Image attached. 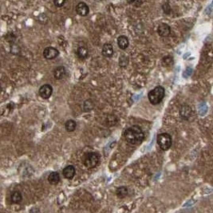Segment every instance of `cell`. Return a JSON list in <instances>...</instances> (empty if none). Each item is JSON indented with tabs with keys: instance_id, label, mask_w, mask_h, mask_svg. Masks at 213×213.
<instances>
[{
	"instance_id": "cell-15",
	"label": "cell",
	"mask_w": 213,
	"mask_h": 213,
	"mask_svg": "<svg viewBox=\"0 0 213 213\" xmlns=\"http://www.w3.org/2000/svg\"><path fill=\"white\" fill-rule=\"evenodd\" d=\"M89 51L88 49L85 46H80L77 50V55L80 59H85L88 57Z\"/></svg>"
},
{
	"instance_id": "cell-22",
	"label": "cell",
	"mask_w": 213,
	"mask_h": 213,
	"mask_svg": "<svg viewBox=\"0 0 213 213\" xmlns=\"http://www.w3.org/2000/svg\"><path fill=\"white\" fill-rule=\"evenodd\" d=\"M53 2H54V4H55L56 7H62L65 3H66V1H54Z\"/></svg>"
},
{
	"instance_id": "cell-18",
	"label": "cell",
	"mask_w": 213,
	"mask_h": 213,
	"mask_svg": "<svg viewBox=\"0 0 213 213\" xmlns=\"http://www.w3.org/2000/svg\"><path fill=\"white\" fill-rule=\"evenodd\" d=\"M22 200V194L18 191H15L12 193L11 195V200L12 202L15 203V204H18V203H20Z\"/></svg>"
},
{
	"instance_id": "cell-7",
	"label": "cell",
	"mask_w": 213,
	"mask_h": 213,
	"mask_svg": "<svg viewBox=\"0 0 213 213\" xmlns=\"http://www.w3.org/2000/svg\"><path fill=\"white\" fill-rule=\"evenodd\" d=\"M89 11H90V9L85 2H79L76 6V12L77 13V15H81V16H86L89 14Z\"/></svg>"
},
{
	"instance_id": "cell-9",
	"label": "cell",
	"mask_w": 213,
	"mask_h": 213,
	"mask_svg": "<svg viewBox=\"0 0 213 213\" xmlns=\"http://www.w3.org/2000/svg\"><path fill=\"white\" fill-rule=\"evenodd\" d=\"M75 173H76V170H75V168L73 165L66 166L63 169V171H62V173H63V176H64L65 178L69 180H71L74 178Z\"/></svg>"
},
{
	"instance_id": "cell-14",
	"label": "cell",
	"mask_w": 213,
	"mask_h": 213,
	"mask_svg": "<svg viewBox=\"0 0 213 213\" xmlns=\"http://www.w3.org/2000/svg\"><path fill=\"white\" fill-rule=\"evenodd\" d=\"M48 181H49L50 184H53V185L58 184L60 181L59 174L58 173H56V172L51 173L48 177Z\"/></svg>"
},
{
	"instance_id": "cell-1",
	"label": "cell",
	"mask_w": 213,
	"mask_h": 213,
	"mask_svg": "<svg viewBox=\"0 0 213 213\" xmlns=\"http://www.w3.org/2000/svg\"><path fill=\"white\" fill-rule=\"evenodd\" d=\"M125 138L129 145H139L144 139L143 131L139 126L133 125L127 129L125 132Z\"/></svg>"
},
{
	"instance_id": "cell-8",
	"label": "cell",
	"mask_w": 213,
	"mask_h": 213,
	"mask_svg": "<svg viewBox=\"0 0 213 213\" xmlns=\"http://www.w3.org/2000/svg\"><path fill=\"white\" fill-rule=\"evenodd\" d=\"M171 28L166 23H160L157 28V33L160 37H167L170 34Z\"/></svg>"
},
{
	"instance_id": "cell-3",
	"label": "cell",
	"mask_w": 213,
	"mask_h": 213,
	"mask_svg": "<svg viewBox=\"0 0 213 213\" xmlns=\"http://www.w3.org/2000/svg\"><path fill=\"white\" fill-rule=\"evenodd\" d=\"M172 136L168 133L164 132L160 133L157 136V144L159 145L160 149L164 151H167L170 149L172 146Z\"/></svg>"
},
{
	"instance_id": "cell-23",
	"label": "cell",
	"mask_w": 213,
	"mask_h": 213,
	"mask_svg": "<svg viewBox=\"0 0 213 213\" xmlns=\"http://www.w3.org/2000/svg\"><path fill=\"white\" fill-rule=\"evenodd\" d=\"M30 213H40V211H39V208H32L31 210H30Z\"/></svg>"
},
{
	"instance_id": "cell-13",
	"label": "cell",
	"mask_w": 213,
	"mask_h": 213,
	"mask_svg": "<svg viewBox=\"0 0 213 213\" xmlns=\"http://www.w3.org/2000/svg\"><path fill=\"white\" fill-rule=\"evenodd\" d=\"M180 116L184 119L187 120L192 114V109L188 105H183L180 108Z\"/></svg>"
},
{
	"instance_id": "cell-16",
	"label": "cell",
	"mask_w": 213,
	"mask_h": 213,
	"mask_svg": "<svg viewBox=\"0 0 213 213\" xmlns=\"http://www.w3.org/2000/svg\"><path fill=\"white\" fill-rule=\"evenodd\" d=\"M116 194L118 198L122 199L125 198L127 195H128V188L126 187H124V186H122V187H119L116 190Z\"/></svg>"
},
{
	"instance_id": "cell-21",
	"label": "cell",
	"mask_w": 213,
	"mask_h": 213,
	"mask_svg": "<svg viewBox=\"0 0 213 213\" xmlns=\"http://www.w3.org/2000/svg\"><path fill=\"white\" fill-rule=\"evenodd\" d=\"M163 10H164V12L165 14H169L170 13V6L168 5V3H164V5H163Z\"/></svg>"
},
{
	"instance_id": "cell-19",
	"label": "cell",
	"mask_w": 213,
	"mask_h": 213,
	"mask_svg": "<svg viewBox=\"0 0 213 213\" xmlns=\"http://www.w3.org/2000/svg\"><path fill=\"white\" fill-rule=\"evenodd\" d=\"M94 108V103L91 100H87L85 101V103H84V109L85 111H90L93 109Z\"/></svg>"
},
{
	"instance_id": "cell-12",
	"label": "cell",
	"mask_w": 213,
	"mask_h": 213,
	"mask_svg": "<svg viewBox=\"0 0 213 213\" xmlns=\"http://www.w3.org/2000/svg\"><path fill=\"white\" fill-rule=\"evenodd\" d=\"M113 54V47L111 44H105L102 47V55L105 58H110Z\"/></svg>"
},
{
	"instance_id": "cell-17",
	"label": "cell",
	"mask_w": 213,
	"mask_h": 213,
	"mask_svg": "<svg viewBox=\"0 0 213 213\" xmlns=\"http://www.w3.org/2000/svg\"><path fill=\"white\" fill-rule=\"evenodd\" d=\"M76 126H77V124L76 122L74 121V120H69L66 122V123L65 124V127H66V129L68 131V132H73L74 131L75 129H76Z\"/></svg>"
},
{
	"instance_id": "cell-20",
	"label": "cell",
	"mask_w": 213,
	"mask_h": 213,
	"mask_svg": "<svg viewBox=\"0 0 213 213\" xmlns=\"http://www.w3.org/2000/svg\"><path fill=\"white\" fill-rule=\"evenodd\" d=\"M173 59V58L172 57H170V56H166V57H164V58H163V61H162V63H163V66H171V65L173 64V62H169V60H172Z\"/></svg>"
},
{
	"instance_id": "cell-10",
	"label": "cell",
	"mask_w": 213,
	"mask_h": 213,
	"mask_svg": "<svg viewBox=\"0 0 213 213\" xmlns=\"http://www.w3.org/2000/svg\"><path fill=\"white\" fill-rule=\"evenodd\" d=\"M66 75V68L64 66H58L53 71V76L57 80H61Z\"/></svg>"
},
{
	"instance_id": "cell-2",
	"label": "cell",
	"mask_w": 213,
	"mask_h": 213,
	"mask_svg": "<svg viewBox=\"0 0 213 213\" xmlns=\"http://www.w3.org/2000/svg\"><path fill=\"white\" fill-rule=\"evenodd\" d=\"M164 94H165V90H164V87L156 86L153 90H152L149 92L148 94L149 102L152 105H158L163 100Z\"/></svg>"
},
{
	"instance_id": "cell-4",
	"label": "cell",
	"mask_w": 213,
	"mask_h": 213,
	"mask_svg": "<svg viewBox=\"0 0 213 213\" xmlns=\"http://www.w3.org/2000/svg\"><path fill=\"white\" fill-rule=\"evenodd\" d=\"M99 156L95 153H89L83 158V164L87 168H94L99 162Z\"/></svg>"
},
{
	"instance_id": "cell-6",
	"label": "cell",
	"mask_w": 213,
	"mask_h": 213,
	"mask_svg": "<svg viewBox=\"0 0 213 213\" xmlns=\"http://www.w3.org/2000/svg\"><path fill=\"white\" fill-rule=\"evenodd\" d=\"M53 93V88L50 85L46 84L42 85L39 89V95L44 99H48L52 95Z\"/></svg>"
},
{
	"instance_id": "cell-5",
	"label": "cell",
	"mask_w": 213,
	"mask_h": 213,
	"mask_svg": "<svg viewBox=\"0 0 213 213\" xmlns=\"http://www.w3.org/2000/svg\"><path fill=\"white\" fill-rule=\"evenodd\" d=\"M58 55H59V51L54 47H46L43 51V56L46 59H53V58H57Z\"/></svg>"
},
{
	"instance_id": "cell-11",
	"label": "cell",
	"mask_w": 213,
	"mask_h": 213,
	"mask_svg": "<svg viewBox=\"0 0 213 213\" xmlns=\"http://www.w3.org/2000/svg\"><path fill=\"white\" fill-rule=\"evenodd\" d=\"M129 39L126 36L121 35L117 38V45L120 47V49L125 50L129 46Z\"/></svg>"
}]
</instances>
